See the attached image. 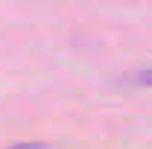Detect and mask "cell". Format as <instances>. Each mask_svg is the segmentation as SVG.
<instances>
[{"label": "cell", "instance_id": "7a4b0ae2", "mask_svg": "<svg viewBox=\"0 0 152 149\" xmlns=\"http://www.w3.org/2000/svg\"><path fill=\"white\" fill-rule=\"evenodd\" d=\"M134 82H137V85H146V88H152V67L137 70V73H134Z\"/></svg>", "mask_w": 152, "mask_h": 149}, {"label": "cell", "instance_id": "6da1fadb", "mask_svg": "<svg viewBox=\"0 0 152 149\" xmlns=\"http://www.w3.org/2000/svg\"><path fill=\"white\" fill-rule=\"evenodd\" d=\"M6 149H53L50 143H41V140H20V143H12Z\"/></svg>", "mask_w": 152, "mask_h": 149}]
</instances>
